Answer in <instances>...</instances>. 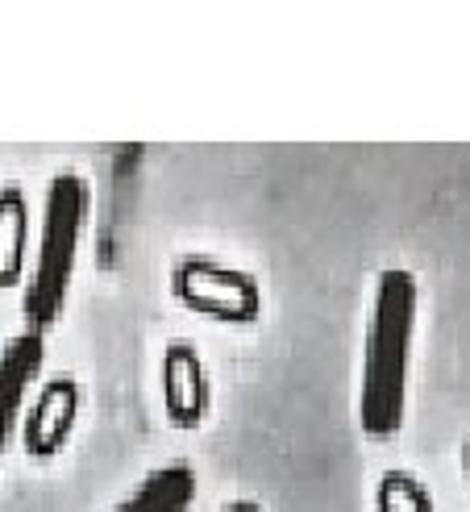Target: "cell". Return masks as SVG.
Returning <instances> with one entry per match:
<instances>
[{
    "instance_id": "obj_1",
    "label": "cell",
    "mask_w": 470,
    "mask_h": 512,
    "mask_svg": "<svg viewBox=\"0 0 470 512\" xmlns=\"http://www.w3.org/2000/svg\"><path fill=\"white\" fill-rule=\"evenodd\" d=\"M421 313V284L408 267H383L375 279L367 346H362L358 425L371 442H391L408 408V363Z\"/></svg>"
},
{
    "instance_id": "obj_2",
    "label": "cell",
    "mask_w": 470,
    "mask_h": 512,
    "mask_svg": "<svg viewBox=\"0 0 470 512\" xmlns=\"http://www.w3.org/2000/svg\"><path fill=\"white\" fill-rule=\"evenodd\" d=\"M88 221H92V184L80 171H59L46 184L34 267H30V284H25V300H21L25 329H34V334H46L67 309Z\"/></svg>"
},
{
    "instance_id": "obj_3",
    "label": "cell",
    "mask_w": 470,
    "mask_h": 512,
    "mask_svg": "<svg viewBox=\"0 0 470 512\" xmlns=\"http://www.w3.org/2000/svg\"><path fill=\"white\" fill-rule=\"evenodd\" d=\"M171 296L204 321L254 325L263 313V288L246 267H229L208 254H188L171 267Z\"/></svg>"
},
{
    "instance_id": "obj_4",
    "label": "cell",
    "mask_w": 470,
    "mask_h": 512,
    "mask_svg": "<svg viewBox=\"0 0 470 512\" xmlns=\"http://www.w3.org/2000/svg\"><path fill=\"white\" fill-rule=\"evenodd\" d=\"M42 367H46V334H34V329H21L0 350V463H5V450L25 408H30V388L38 383Z\"/></svg>"
},
{
    "instance_id": "obj_5",
    "label": "cell",
    "mask_w": 470,
    "mask_h": 512,
    "mask_svg": "<svg viewBox=\"0 0 470 512\" xmlns=\"http://www.w3.org/2000/svg\"><path fill=\"white\" fill-rule=\"evenodd\" d=\"M80 383L71 375H55L42 383L38 400L25 408V429H21V442L30 458H55L67 442H71V429L80 421Z\"/></svg>"
},
{
    "instance_id": "obj_6",
    "label": "cell",
    "mask_w": 470,
    "mask_h": 512,
    "mask_svg": "<svg viewBox=\"0 0 470 512\" xmlns=\"http://www.w3.org/2000/svg\"><path fill=\"white\" fill-rule=\"evenodd\" d=\"M163 404H167V421L179 429H196L208 417L213 404V383H208L204 358L192 342H167L163 350Z\"/></svg>"
},
{
    "instance_id": "obj_7",
    "label": "cell",
    "mask_w": 470,
    "mask_h": 512,
    "mask_svg": "<svg viewBox=\"0 0 470 512\" xmlns=\"http://www.w3.org/2000/svg\"><path fill=\"white\" fill-rule=\"evenodd\" d=\"M30 267V200L21 184H0V292H13Z\"/></svg>"
},
{
    "instance_id": "obj_8",
    "label": "cell",
    "mask_w": 470,
    "mask_h": 512,
    "mask_svg": "<svg viewBox=\"0 0 470 512\" xmlns=\"http://www.w3.org/2000/svg\"><path fill=\"white\" fill-rule=\"evenodd\" d=\"M196 500V471L188 463H167L150 471L113 512H188Z\"/></svg>"
},
{
    "instance_id": "obj_9",
    "label": "cell",
    "mask_w": 470,
    "mask_h": 512,
    "mask_svg": "<svg viewBox=\"0 0 470 512\" xmlns=\"http://www.w3.org/2000/svg\"><path fill=\"white\" fill-rule=\"evenodd\" d=\"M375 508L379 512H433V500H429L421 479H412L404 471H391V475L379 479V488H375Z\"/></svg>"
},
{
    "instance_id": "obj_10",
    "label": "cell",
    "mask_w": 470,
    "mask_h": 512,
    "mask_svg": "<svg viewBox=\"0 0 470 512\" xmlns=\"http://www.w3.org/2000/svg\"><path fill=\"white\" fill-rule=\"evenodd\" d=\"M221 512H263V504L258 500H229Z\"/></svg>"
},
{
    "instance_id": "obj_11",
    "label": "cell",
    "mask_w": 470,
    "mask_h": 512,
    "mask_svg": "<svg viewBox=\"0 0 470 512\" xmlns=\"http://www.w3.org/2000/svg\"><path fill=\"white\" fill-rule=\"evenodd\" d=\"M462 467H466V483H470V442H466V450H462Z\"/></svg>"
}]
</instances>
